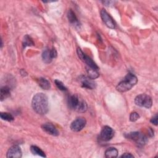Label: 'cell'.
<instances>
[{
    "instance_id": "1",
    "label": "cell",
    "mask_w": 158,
    "mask_h": 158,
    "mask_svg": "<svg viewBox=\"0 0 158 158\" xmlns=\"http://www.w3.org/2000/svg\"><path fill=\"white\" fill-rule=\"evenodd\" d=\"M31 106L36 113L41 115L46 114L49 110L48 97L42 93L36 94L32 99Z\"/></svg>"
},
{
    "instance_id": "2",
    "label": "cell",
    "mask_w": 158,
    "mask_h": 158,
    "mask_svg": "<svg viewBox=\"0 0 158 158\" xmlns=\"http://www.w3.org/2000/svg\"><path fill=\"white\" fill-rule=\"evenodd\" d=\"M138 80L136 77L131 73H128L120 83H118L116 89L119 92H125L130 90L133 86L137 83Z\"/></svg>"
},
{
    "instance_id": "3",
    "label": "cell",
    "mask_w": 158,
    "mask_h": 158,
    "mask_svg": "<svg viewBox=\"0 0 158 158\" xmlns=\"http://www.w3.org/2000/svg\"><path fill=\"white\" fill-rule=\"evenodd\" d=\"M68 104L70 109L80 112H84L87 110L86 102L77 95L70 96L68 98Z\"/></svg>"
},
{
    "instance_id": "4",
    "label": "cell",
    "mask_w": 158,
    "mask_h": 158,
    "mask_svg": "<svg viewBox=\"0 0 158 158\" xmlns=\"http://www.w3.org/2000/svg\"><path fill=\"white\" fill-rule=\"evenodd\" d=\"M135 104L140 107H144L147 109L151 107L152 101L151 98L145 94H141L138 95L135 99Z\"/></svg>"
},
{
    "instance_id": "5",
    "label": "cell",
    "mask_w": 158,
    "mask_h": 158,
    "mask_svg": "<svg viewBox=\"0 0 158 158\" xmlns=\"http://www.w3.org/2000/svg\"><path fill=\"white\" fill-rule=\"evenodd\" d=\"M128 139L135 141L139 146H143L147 142L146 136L143 133L138 131L131 132L126 135Z\"/></svg>"
},
{
    "instance_id": "6",
    "label": "cell",
    "mask_w": 158,
    "mask_h": 158,
    "mask_svg": "<svg viewBox=\"0 0 158 158\" xmlns=\"http://www.w3.org/2000/svg\"><path fill=\"white\" fill-rule=\"evenodd\" d=\"M86 123V121L85 118L79 117L72 122L70 125V128L73 131H80L85 127Z\"/></svg>"
},
{
    "instance_id": "7",
    "label": "cell",
    "mask_w": 158,
    "mask_h": 158,
    "mask_svg": "<svg viewBox=\"0 0 158 158\" xmlns=\"http://www.w3.org/2000/svg\"><path fill=\"white\" fill-rule=\"evenodd\" d=\"M114 135L113 129L109 126H104L100 133V138L104 141L110 140Z\"/></svg>"
},
{
    "instance_id": "8",
    "label": "cell",
    "mask_w": 158,
    "mask_h": 158,
    "mask_svg": "<svg viewBox=\"0 0 158 158\" xmlns=\"http://www.w3.org/2000/svg\"><path fill=\"white\" fill-rule=\"evenodd\" d=\"M101 17L103 22L107 27H108L110 28H115V23L113 19L105 9H102L101 10Z\"/></svg>"
},
{
    "instance_id": "9",
    "label": "cell",
    "mask_w": 158,
    "mask_h": 158,
    "mask_svg": "<svg viewBox=\"0 0 158 158\" xmlns=\"http://www.w3.org/2000/svg\"><path fill=\"white\" fill-rule=\"evenodd\" d=\"M79 80L81 83V86L83 88L93 89L96 87V83L93 81V79H91L89 77L81 76L80 77Z\"/></svg>"
},
{
    "instance_id": "10",
    "label": "cell",
    "mask_w": 158,
    "mask_h": 158,
    "mask_svg": "<svg viewBox=\"0 0 158 158\" xmlns=\"http://www.w3.org/2000/svg\"><path fill=\"white\" fill-rule=\"evenodd\" d=\"M7 157L20 158L22 157V151L19 146L17 145L10 147L7 152Z\"/></svg>"
},
{
    "instance_id": "11",
    "label": "cell",
    "mask_w": 158,
    "mask_h": 158,
    "mask_svg": "<svg viewBox=\"0 0 158 158\" xmlns=\"http://www.w3.org/2000/svg\"><path fill=\"white\" fill-rule=\"evenodd\" d=\"M42 129L46 133L53 136H57L59 131L51 123H46L42 125Z\"/></svg>"
},
{
    "instance_id": "12",
    "label": "cell",
    "mask_w": 158,
    "mask_h": 158,
    "mask_svg": "<svg viewBox=\"0 0 158 158\" xmlns=\"http://www.w3.org/2000/svg\"><path fill=\"white\" fill-rule=\"evenodd\" d=\"M67 17L69 19V21L70 22V23L73 24L75 26H79V22L75 14V13L73 12V11L72 9H70L68 11L67 13Z\"/></svg>"
},
{
    "instance_id": "13",
    "label": "cell",
    "mask_w": 158,
    "mask_h": 158,
    "mask_svg": "<svg viewBox=\"0 0 158 158\" xmlns=\"http://www.w3.org/2000/svg\"><path fill=\"white\" fill-rule=\"evenodd\" d=\"M10 94V89L9 86H4L1 88V93H0V99L1 101H2L4 99H6L9 97Z\"/></svg>"
},
{
    "instance_id": "14",
    "label": "cell",
    "mask_w": 158,
    "mask_h": 158,
    "mask_svg": "<svg viewBox=\"0 0 158 158\" xmlns=\"http://www.w3.org/2000/svg\"><path fill=\"white\" fill-rule=\"evenodd\" d=\"M42 59H43V62L46 64L50 63L52 61V57L51 56L50 49H46L43 51V52L42 53Z\"/></svg>"
},
{
    "instance_id": "15",
    "label": "cell",
    "mask_w": 158,
    "mask_h": 158,
    "mask_svg": "<svg viewBox=\"0 0 158 158\" xmlns=\"http://www.w3.org/2000/svg\"><path fill=\"white\" fill-rule=\"evenodd\" d=\"M118 151L115 148H110L105 152V157L107 158H114L117 157Z\"/></svg>"
},
{
    "instance_id": "16",
    "label": "cell",
    "mask_w": 158,
    "mask_h": 158,
    "mask_svg": "<svg viewBox=\"0 0 158 158\" xmlns=\"http://www.w3.org/2000/svg\"><path fill=\"white\" fill-rule=\"evenodd\" d=\"M98 70L99 69H96L86 67V71L88 75V77L90 78L91 79L97 78L99 75Z\"/></svg>"
},
{
    "instance_id": "17",
    "label": "cell",
    "mask_w": 158,
    "mask_h": 158,
    "mask_svg": "<svg viewBox=\"0 0 158 158\" xmlns=\"http://www.w3.org/2000/svg\"><path fill=\"white\" fill-rule=\"evenodd\" d=\"M38 85L44 89H49L51 88L49 81L44 78H40L38 79Z\"/></svg>"
},
{
    "instance_id": "18",
    "label": "cell",
    "mask_w": 158,
    "mask_h": 158,
    "mask_svg": "<svg viewBox=\"0 0 158 158\" xmlns=\"http://www.w3.org/2000/svg\"><path fill=\"white\" fill-rule=\"evenodd\" d=\"M30 151L33 154H35V155H38V156H40L41 157H46V154L40 148H38V146H31L30 147Z\"/></svg>"
},
{
    "instance_id": "19",
    "label": "cell",
    "mask_w": 158,
    "mask_h": 158,
    "mask_svg": "<svg viewBox=\"0 0 158 158\" xmlns=\"http://www.w3.org/2000/svg\"><path fill=\"white\" fill-rule=\"evenodd\" d=\"M22 44H23V47L25 48L27 46H33L34 42L30 36H29L28 35H26L24 36Z\"/></svg>"
},
{
    "instance_id": "20",
    "label": "cell",
    "mask_w": 158,
    "mask_h": 158,
    "mask_svg": "<svg viewBox=\"0 0 158 158\" xmlns=\"http://www.w3.org/2000/svg\"><path fill=\"white\" fill-rule=\"evenodd\" d=\"M0 117L2 120L9 122H11L14 120V117L10 114L7 112H1Z\"/></svg>"
},
{
    "instance_id": "21",
    "label": "cell",
    "mask_w": 158,
    "mask_h": 158,
    "mask_svg": "<svg viewBox=\"0 0 158 158\" xmlns=\"http://www.w3.org/2000/svg\"><path fill=\"white\" fill-rule=\"evenodd\" d=\"M54 82H55L56 85L57 86V87L59 89H60V90H62V91H66V90H67V88L64 86V85L63 84V83H62V81H60V80H56L54 81Z\"/></svg>"
},
{
    "instance_id": "22",
    "label": "cell",
    "mask_w": 158,
    "mask_h": 158,
    "mask_svg": "<svg viewBox=\"0 0 158 158\" xmlns=\"http://www.w3.org/2000/svg\"><path fill=\"white\" fill-rule=\"evenodd\" d=\"M139 118V115L136 112H133L130 115V120L131 122H135Z\"/></svg>"
},
{
    "instance_id": "23",
    "label": "cell",
    "mask_w": 158,
    "mask_h": 158,
    "mask_svg": "<svg viewBox=\"0 0 158 158\" xmlns=\"http://www.w3.org/2000/svg\"><path fill=\"white\" fill-rule=\"evenodd\" d=\"M50 50H51V56H52V59L56 58L57 57V51H56V49L53 48Z\"/></svg>"
},
{
    "instance_id": "24",
    "label": "cell",
    "mask_w": 158,
    "mask_h": 158,
    "mask_svg": "<svg viewBox=\"0 0 158 158\" xmlns=\"http://www.w3.org/2000/svg\"><path fill=\"white\" fill-rule=\"evenodd\" d=\"M151 122L152 123H153L154 125H157V115H156L155 117H152V118H151Z\"/></svg>"
},
{
    "instance_id": "25",
    "label": "cell",
    "mask_w": 158,
    "mask_h": 158,
    "mask_svg": "<svg viewBox=\"0 0 158 158\" xmlns=\"http://www.w3.org/2000/svg\"><path fill=\"white\" fill-rule=\"evenodd\" d=\"M120 157H134L133 155L131 154L130 153H125V154H122Z\"/></svg>"
}]
</instances>
